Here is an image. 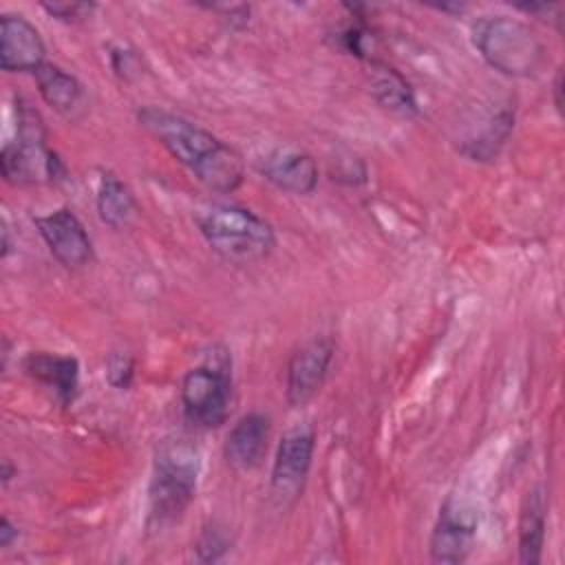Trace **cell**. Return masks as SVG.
<instances>
[{
	"mask_svg": "<svg viewBox=\"0 0 565 565\" xmlns=\"http://www.w3.org/2000/svg\"><path fill=\"white\" fill-rule=\"evenodd\" d=\"M137 119L205 188L230 194L243 183L245 168L241 154L210 130L157 106L139 108Z\"/></svg>",
	"mask_w": 565,
	"mask_h": 565,
	"instance_id": "obj_1",
	"label": "cell"
},
{
	"mask_svg": "<svg viewBox=\"0 0 565 565\" xmlns=\"http://www.w3.org/2000/svg\"><path fill=\"white\" fill-rule=\"evenodd\" d=\"M194 223L210 249L227 263H256L276 245L271 223L234 203L201 205L194 212Z\"/></svg>",
	"mask_w": 565,
	"mask_h": 565,
	"instance_id": "obj_3",
	"label": "cell"
},
{
	"mask_svg": "<svg viewBox=\"0 0 565 565\" xmlns=\"http://www.w3.org/2000/svg\"><path fill=\"white\" fill-rule=\"evenodd\" d=\"M227 550H230V539L216 525L205 527L196 541V554H199V561L203 563L218 561Z\"/></svg>",
	"mask_w": 565,
	"mask_h": 565,
	"instance_id": "obj_20",
	"label": "cell"
},
{
	"mask_svg": "<svg viewBox=\"0 0 565 565\" xmlns=\"http://www.w3.org/2000/svg\"><path fill=\"white\" fill-rule=\"evenodd\" d=\"M18 539V527L9 521V516H2L0 521V547H11V543Z\"/></svg>",
	"mask_w": 565,
	"mask_h": 565,
	"instance_id": "obj_24",
	"label": "cell"
},
{
	"mask_svg": "<svg viewBox=\"0 0 565 565\" xmlns=\"http://www.w3.org/2000/svg\"><path fill=\"white\" fill-rule=\"evenodd\" d=\"M316 448V433L309 424L287 428L278 441L271 466V497L280 508L296 503L300 497Z\"/></svg>",
	"mask_w": 565,
	"mask_h": 565,
	"instance_id": "obj_8",
	"label": "cell"
},
{
	"mask_svg": "<svg viewBox=\"0 0 565 565\" xmlns=\"http://www.w3.org/2000/svg\"><path fill=\"white\" fill-rule=\"evenodd\" d=\"M110 60H113V68L117 75L121 77H130V73H135V53L132 51H126V49H117L110 53Z\"/></svg>",
	"mask_w": 565,
	"mask_h": 565,
	"instance_id": "obj_23",
	"label": "cell"
},
{
	"mask_svg": "<svg viewBox=\"0 0 565 565\" xmlns=\"http://www.w3.org/2000/svg\"><path fill=\"white\" fill-rule=\"evenodd\" d=\"M42 9L62 20V22H84L86 18H90V13L95 11V4H88V2H49V4H42Z\"/></svg>",
	"mask_w": 565,
	"mask_h": 565,
	"instance_id": "obj_22",
	"label": "cell"
},
{
	"mask_svg": "<svg viewBox=\"0 0 565 565\" xmlns=\"http://www.w3.org/2000/svg\"><path fill=\"white\" fill-rule=\"evenodd\" d=\"M331 360L333 342L329 338H313L291 355L285 382V395L289 406L300 408L316 397L329 373Z\"/></svg>",
	"mask_w": 565,
	"mask_h": 565,
	"instance_id": "obj_10",
	"label": "cell"
},
{
	"mask_svg": "<svg viewBox=\"0 0 565 565\" xmlns=\"http://www.w3.org/2000/svg\"><path fill=\"white\" fill-rule=\"evenodd\" d=\"M24 371L40 384L53 391L60 404L68 406L79 386V364L73 355H55V353H29L24 358Z\"/></svg>",
	"mask_w": 565,
	"mask_h": 565,
	"instance_id": "obj_15",
	"label": "cell"
},
{
	"mask_svg": "<svg viewBox=\"0 0 565 565\" xmlns=\"http://www.w3.org/2000/svg\"><path fill=\"white\" fill-rule=\"evenodd\" d=\"M545 516L547 499L543 486H532L521 501L516 536H519V561L523 565H536L543 556L545 545Z\"/></svg>",
	"mask_w": 565,
	"mask_h": 565,
	"instance_id": "obj_16",
	"label": "cell"
},
{
	"mask_svg": "<svg viewBox=\"0 0 565 565\" xmlns=\"http://www.w3.org/2000/svg\"><path fill=\"white\" fill-rule=\"evenodd\" d=\"M11 475H13V468H11V461L9 459H4L2 461V481L7 483L9 479H11Z\"/></svg>",
	"mask_w": 565,
	"mask_h": 565,
	"instance_id": "obj_25",
	"label": "cell"
},
{
	"mask_svg": "<svg viewBox=\"0 0 565 565\" xmlns=\"http://www.w3.org/2000/svg\"><path fill=\"white\" fill-rule=\"evenodd\" d=\"M512 126L514 113L508 106L488 110L481 117H477V126H472L459 141V150L472 161H490L505 143L508 135L512 132Z\"/></svg>",
	"mask_w": 565,
	"mask_h": 565,
	"instance_id": "obj_17",
	"label": "cell"
},
{
	"mask_svg": "<svg viewBox=\"0 0 565 565\" xmlns=\"http://www.w3.org/2000/svg\"><path fill=\"white\" fill-rule=\"evenodd\" d=\"M260 174L282 192L311 194L318 185L316 159L296 146H278L260 161Z\"/></svg>",
	"mask_w": 565,
	"mask_h": 565,
	"instance_id": "obj_12",
	"label": "cell"
},
{
	"mask_svg": "<svg viewBox=\"0 0 565 565\" xmlns=\"http://www.w3.org/2000/svg\"><path fill=\"white\" fill-rule=\"evenodd\" d=\"M53 258L66 269H82L93 260V241L73 210L60 207L33 218Z\"/></svg>",
	"mask_w": 565,
	"mask_h": 565,
	"instance_id": "obj_9",
	"label": "cell"
},
{
	"mask_svg": "<svg viewBox=\"0 0 565 565\" xmlns=\"http://www.w3.org/2000/svg\"><path fill=\"white\" fill-rule=\"evenodd\" d=\"M479 55L508 77H532L545 64V44L536 31L512 15H483L472 24Z\"/></svg>",
	"mask_w": 565,
	"mask_h": 565,
	"instance_id": "obj_4",
	"label": "cell"
},
{
	"mask_svg": "<svg viewBox=\"0 0 565 565\" xmlns=\"http://www.w3.org/2000/svg\"><path fill=\"white\" fill-rule=\"evenodd\" d=\"M35 84L40 90V97L62 117L66 119H79L86 113V90L84 84L68 71L60 68L57 64L44 62L35 73Z\"/></svg>",
	"mask_w": 565,
	"mask_h": 565,
	"instance_id": "obj_14",
	"label": "cell"
},
{
	"mask_svg": "<svg viewBox=\"0 0 565 565\" xmlns=\"http://www.w3.org/2000/svg\"><path fill=\"white\" fill-rule=\"evenodd\" d=\"M0 170L11 185L60 181L66 170L62 159L46 148V130L38 110L18 99L15 141H7L0 152Z\"/></svg>",
	"mask_w": 565,
	"mask_h": 565,
	"instance_id": "obj_5",
	"label": "cell"
},
{
	"mask_svg": "<svg viewBox=\"0 0 565 565\" xmlns=\"http://www.w3.org/2000/svg\"><path fill=\"white\" fill-rule=\"evenodd\" d=\"M132 375H135V360L128 353H113L106 362V377L108 384L126 391L132 384Z\"/></svg>",
	"mask_w": 565,
	"mask_h": 565,
	"instance_id": "obj_21",
	"label": "cell"
},
{
	"mask_svg": "<svg viewBox=\"0 0 565 565\" xmlns=\"http://www.w3.org/2000/svg\"><path fill=\"white\" fill-rule=\"evenodd\" d=\"M232 377L223 366L201 364L190 369L181 382L185 417L201 428H216L230 415Z\"/></svg>",
	"mask_w": 565,
	"mask_h": 565,
	"instance_id": "obj_7",
	"label": "cell"
},
{
	"mask_svg": "<svg viewBox=\"0 0 565 565\" xmlns=\"http://www.w3.org/2000/svg\"><path fill=\"white\" fill-rule=\"evenodd\" d=\"M46 46L40 31L15 13L0 18V66L7 73H35L44 64Z\"/></svg>",
	"mask_w": 565,
	"mask_h": 565,
	"instance_id": "obj_11",
	"label": "cell"
},
{
	"mask_svg": "<svg viewBox=\"0 0 565 565\" xmlns=\"http://www.w3.org/2000/svg\"><path fill=\"white\" fill-rule=\"evenodd\" d=\"M97 216L113 230L128 227L137 216V201L130 188L113 172H104L97 185Z\"/></svg>",
	"mask_w": 565,
	"mask_h": 565,
	"instance_id": "obj_19",
	"label": "cell"
},
{
	"mask_svg": "<svg viewBox=\"0 0 565 565\" xmlns=\"http://www.w3.org/2000/svg\"><path fill=\"white\" fill-rule=\"evenodd\" d=\"M271 424L269 417L263 413H247L243 415L225 437L223 455L230 468L236 472L256 470L267 452Z\"/></svg>",
	"mask_w": 565,
	"mask_h": 565,
	"instance_id": "obj_13",
	"label": "cell"
},
{
	"mask_svg": "<svg viewBox=\"0 0 565 565\" xmlns=\"http://www.w3.org/2000/svg\"><path fill=\"white\" fill-rule=\"evenodd\" d=\"M371 64V90L375 99L391 113L402 117H415L417 115V102L411 90V84L404 79L399 71L393 66L369 60Z\"/></svg>",
	"mask_w": 565,
	"mask_h": 565,
	"instance_id": "obj_18",
	"label": "cell"
},
{
	"mask_svg": "<svg viewBox=\"0 0 565 565\" xmlns=\"http://www.w3.org/2000/svg\"><path fill=\"white\" fill-rule=\"evenodd\" d=\"M481 512L466 494H450L437 514L430 534V561L444 565L463 563L477 539Z\"/></svg>",
	"mask_w": 565,
	"mask_h": 565,
	"instance_id": "obj_6",
	"label": "cell"
},
{
	"mask_svg": "<svg viewBox=\"0 0 565 565\" xmlns=\"http://www.w3.org/2000/svg\"><path fill=\"white\" fill-rule=\"evenodd\" d=\"M199 450L183 437L159 444L148 486V527L166 530L179 523L196 497Z\"/></svg>",
	"mask_w": 565,
	"mask_h": 565,
	"instance_id": "obj_2",
	"label": "cell"
}]
</instances>
